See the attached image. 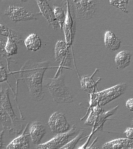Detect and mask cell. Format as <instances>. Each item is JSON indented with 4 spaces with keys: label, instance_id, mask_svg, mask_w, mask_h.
Listing matches in <instances>:
<instances>
[{
    "label": "cell",
    "instance_id": "cell-29",
    "mask_svg": "<svg viewBox=\"0 0 133 149\" xmlns=\"http://www.w3.org/2000/svg\"><path fill=\"white\" fill-rule=\"evenodd\" d=\"M126 107L128 109L133 112V99H129L127 101Z\"/></svg>",
    "mask_w": 133,
    "mask_h": 149
},
{
    "label": "cell",
    "instance_id": "cell-11",
    "mask_svg": "<svg viewBox=\"0 0 133 149\" xmlns=\"http://www.w3.org/2000/svg\"><path fill=\"white\" fill-rule=\"evenodd\" d=\"M118 107V106H117L107 112H104L101 108L97 109V108H95L91 111L88 118L85 122L84 125L93 126L101 125L104 120L108 116L113 115Z\"/></svg>",
    "mask_w": 133,
    "mask_h": 149
},
{
    "label": "cell",
    "instance_id": "cell-6",
    "mask_svg": "<svg viewBox=\"0 0 133 149\" xmlns=\"http://www.w3.org/2000/svg\"><path fill=\"white\" fill-rule=\"evenodd\" d=\"M75 8L76 16L78 19L91 18L96 12L98 6L94 1H72Z\"/></svg>",
    "mask_w": 133,
    "mask_h": 149
},
{
    "label": "cell",
    "instance_id": "cell-19",
    "mask_svg": "<svg viewBox=\"0 0 133 149\" xmlns=\"http://www.w3.org/2000/svg\"><path fill=\"white\" fill-rule=\"evenodd\" d=\"M0 30L1 35L6 36L8 38H10L16 43L20 44L23 41L19 33L12 30L4 24H1L0 25Z\"/></svg>",
    "mask_w": 133,
    "mask_h": 149
},
{
    "label": "cell",
    "instance_id": "cell-14",
    "mask_svg": "<svg viewBox=\"0 0 133 149\" xmlns=\"http://www.w3.org/2000/svg\"><path fill=\"white\" fill-rule=\"evenodd\" d=\"M133 147V140L121 138L105 143L102 149H128Z\"/></svg>",
    "mask_w": 133,
    "mask_h": 149
},
{
    "label": "cell",
    "instance_id": "cell-7",
    "mask_svg": "<svg viewBox=\"0 0 133 149\" xmlns=\"http://www.w3.org/2000/svg\"><path fill=\"white\" fill-rule=\"evenodd\" d=\"M3 15L7 16L11 20L15 22L37 19L36 14L28 11L23 7L14 5L8 6Z\"/></svg>",
    "mask_w": 133,
    "mask_h": 149
},
{
    "label": "cell",
    "instance_id": "cell-20",
    "mask_svg": "<svg viewBox=\"0 0 133 149\" xmlns=\"http://www.w3.org/2000/svg\"><path fill=\"white\" fill-rule=\"evenodd\" d=\"M131 54L129 51H122L115 56V61L116 65L121 68H124L130 63Z\"/></svg>",
    "mask_w": 133,
    "mask_h": 149
},
{
    "label": "cell",
    "instance_id": "cell-9",
    "mask_svg": "<svg viewBox=\"0 0 133 149\" xmlns=\"http://www.w3.org/2000/svg\"><path fill=\"white\" fill-rule=\"evenodd\" d=\"M48 124L52 132L62 134L67 132L70 127L69 123L64 114L56 111L49 119Z\"/></svg>",
    "mask_w": 133,
    "mask_h": 149
},
{
    "label": "cell",
    "instance_id": "cell-31",
    "mask_svg": "<svg viewBox=\"0 0 133 149\" xmlns=\"http://www.w3.org/2000/svg\"><path fill=\"white\" fill-rule=\"evenodd\" d=\"M4 131H2L1 133V149H3V135Z\"/></svg>",
    "mask_w": 133,
    "mask_h": 149
},
{
    "label": "cell",
    "instance_id": "cell-17",
    "mask_svg": "<svg viewBox=\"0 0 133 149\" xmlns=\"http://www.w3.org/2000/svg\"><path fill=\"white\" fill-rule=\"evenodd\" d=\"M24 131L21 135L12 141L6 147V149H30L29 141Z\"/></svg>",
    "mask_w": 133,
    "mask_h": 149
},
{
    "label": "cell",
    "instance_id": "cell-33",
    "mask_svg": "<svg viewBox=\"0 0 133 149\" xmlns=\"http://www.w3.org/2000/svg\"><path fill=\"white\" fill-rule=\"evenodd\" d=\"M132 125H133V119L132 121Z\"/></svg>",
    "mask_w": 133,
    "mask_h": 149
},
{
    "label": "cell",
    "instance_id": "cell-26",
    "mask_svg": "<svg viewBox=\"0 0 133 149\" xmlns=\"http://www.w3.org/2000/svg\"><path fill=\"white\" fill-rule=\"evenodd\" d=\"M0 70H1V82H3L7 80V72L4 66H3L2 62H1L0 65Z\"/></svg>",
    "mask_w": 133,
    "mask_h": 149
},
{
    "label": "cell",
    "instance_id": "cell-23",
    "mask_svg": "<svg viewBox=\"0 0 133 149\" xmlns=\"http://www.w3.org/2000/svg\"><path fill=\"white\" fill-rule=\"evenodd\" d=\"M5 49L8 57L17 54L18 47L17 44L10 38H8L6 44Z\"/></svg>",
    "mask_w": 133,
    "mask_h": 149
},
{
    "label": "cell",
    "instance_id": "cell-21",
    "mask_svg": "<svg viewBox=\"0 0 133 149\" xmlns=\"http://www.w3.org/2000/svg\"><path fill=\"white\" fill-rule=\"evenodd\" d=\"M1 109V123L3 128L9 132H15L12 120L10 115L4 109L0 107Z\"/></svg>",
    "mask_w": 133,
    "mask_h": 149
},
{
    "label": "cell",
    "instance_id": "cell-16",
    "mask_svg": "<svg viewBox=\"0 0 133 149\" xmlns=\"http://www.w3.org/2000/svg\"><path fill=\"white\" fill-rule=\"evenodd\" d=\"M98 70H99L96 68L91 76L89 77L87 75H84L82 77L81 79H80V83H81L82 88L85 91L87 92V93H89V94H94L97 84L101 80V79L99 78L97 81H95L93 79V77L94 74Z\"/></svg>",
    "mask_w": 133,
    "mask_h": 149
},
{
    "label": "cell",
    "instance_id": "cell-10",
    "mask_svg": "<svg viewBox=\"0 0 133 149\" xmlns=\"http://www.w3.org/2000/svg\"><path fill=\"white\" fill-rule=\"evenodd\" d=\"M68 49L66 41L58 40L56 44L55 54L56 61L63 66L69 67L71 66V55Z\"/></svg>",
    "mask_w": 133,
    "mask_h": 149
},
{
    "label": "cell",
    "instance_id": "cell-3",
    "mask_svg": "<svg viewBox=\"0 0 133 149\" xmlns=\"http://www.w3.org/2000/svg\"><path fill=\"white\" fill-rule=\"evenodd\" d=\"M127 87L126 84H119L102 91L94 93L93 96L99 106H104L124 94Z\"/></svg>",
    "mask_w": 133,
    "mask_h": 149
},
{
    "label": "cell",
    "instance_id": "cell-24",
    "mask_svg": "<svg viewBox=\"0 0 133 149\" xmlns=\"http://www.w3.org/2000/svg\"><path fill=\"white\" fill-rule=\"evenodd\" d=\"M84 135V131H80L76 137L73 139L68 142L65 145L59 149H74L79 141L81 139Z\"/></svg>",
    "mask_w": 133,
    "mask_h": 149
},
{
    "label": "cell",
    "instance_id": "cell-30",
    "mask_svg": "<svg viewBox=\"0 0 133 149\" xmlns=\"http://www.w3.org/2000/svg\"><path fill=\"white\" fill-rule=\"evenodd\" d=\"M96 140L94 141L93 143L91 144L90 146L86 148V149H101L99 145L96 143Z\"/></svg>",
    "mask_w": 133,
    "mask_h": 149
},
{
    "label": "cell",
    "instance_id": "cell-28",
    "mask_svg": "<svg viewBox=\"0 0 133 149\" xmlns=\"http://www.w3.org/2000/svg\"><path fill=\"white\" fill-rule=\"evenodd\" d=\"M124 133L128 139L133 140V127L127 128Z\"/></svg>",
    "mask_w": 133,
    "mask_h": 149
},
{
    "label": "cell",
    "instance_id": "cell-32",
    "mask_svg": "<svg viewBox=\"0 0 133 149\" xmlns=\"http://www.w3.org/2000/svg\"><path fill=\"white\" fill-rule=\"evenodd\" d=\"M128 149H133V147H131L129 148H128Z\"/></svg>",
    "mask_w": 133,
    "mask_h": 149
},
{
    "label": "cell",
    "instance_id": "cell-15",
    "mask_svg": "<svg viewBox=\"0 0 133 149\" xmlns=\"http://www.w3.org/2000/svg\"><path fill=\"white\" fill-rule=\"evenodd\" d=\"M121 40L111 31H106L105 34L104 44L108 49L110 51L118 50L121 45Z\"/></svg>",
    "mask_w": 133,
    "mask_h": 149
},
{
    "label": "cell",
    "instance_id": "cell-2",
    "mask_svg": "<svg viewBox=\"0 0 133 149\" xmlns=\"http://www.w3.org/2000/svg\"><path fill=\"white\" fill-rule=\"evenodd\" d=\"M65 74H60L53 79H48L44 82V86L52 95L57 103L73 102V97L69 91L64 81Z\"/></svg>",
    "mask_w": 133,
    "mask_h": 149
},
{
    "label": "cell",
    "instance_id": "cell-13",
    "mask_svg": "<svg viewBox=\"0 0 133 149\" xmlns=\"http://www.w3.org/2000/svg\"><path fill=\"white\" fill-rule=\"evenodd\" d=\"M46 133V129L42 123L39 121L33 122L30 126V135L32 143L35 144L40 143L42 138Z\"/></svg>",
    "mask_w": 133,
    "mask_h": 149
},
{
    "label": "cell",
    "instance_id": "cell-8",
    "mask_svg": "<svg viewBox=\"0 0 133 149\" xmlns=\"http://www.w3.org/2000/svg\"><path fill=\"white\" fill-rule=\"evenodd\" d=\"M0 107L5 109L12 120L13 129L17 134H19L21 131L23 126L21 124L19 119L17 117L11 107L9 98L8 89H3L1 87V96H0Z\"/></svg>",
    "mask_w": 133,
    "mask_h": 149
},
{
    "label": "cell",
    "instance_id": "cell-25",
    "mask_svg": "<svg viewBox=\"0 0 133 149\" xmlns=\"http://www.w3.org/2000/svg\"><path fill=\"white\" fill-rule=\"evenodd\" d=\"M110 4L117 7L125 13H128L126 7L124 6L128 3V1H110Z\"/></svg>",
    "mask_w": 133,
    "mask_h": 149
},
{
    "label": "cell",
    "instance_id": "cell-18",
    "mask_svg": "<svg viewBox=\"0 0 133 149\" xmlns=\"http://www.w3.org/2000/svg\"><path fill=\"white\" fill-rule=\"evenodd\" d=\"M24 43L27 50L37 51L41 47L42 41L36 33H32L29 35L24 40Z\"/></svg>",
    "mask_w": 133,
    "mask_h": 149
},
{
    "label": "cell",
    "instance_id": "cell-22",
    "mask_svg": "<svg viewBox=\"0 0 133 149\" xmlns=\"http://www.w3.org/2000/svg\"><path fill=\"white\" fill-rule=\"evenodd\" d=\"M53 8L55 16L59 23L60 29H62L63 27L66 18L65 10L62 8L56 6H53Z\"/></svg>",
    "mask_w": 133,
    "mask_h": 149
},
{
    "label": "cell",
    "instance_id": "cell-4",
    "mask_svg": "<svg viewBox=\"0 0 133 149\" xmlns=\"http://www.w3.org/2000/svg\"><path fill=\"white\" fill-rule=\"evenodd\" d=\"M78 131L77 128L73 125L67 132L58 134L48 141L38 145L36 149H59L68 142Z\"/></svg>",
    "mask_w": 133,
    "mask_h": 149
},
{
    "label": "cell",
    "instance_id": "cell-27",
    "mask_svg": "<svg viewBox=\"0 0 133 149\" xmlns=\"http://www.w3.org/2000/svg\"><path fill=\"white\" fill-rule=\"evenodd\" d=\"M6 43L2 39H1L0 41V52H1V56H7L5 46Z\"/></svg>",
    "mask_w": 133,
    "mask_h": 149
},
{
    "label": "cell",
    "instance_id": "cell-5",
    "mask_svg": "<svg viewBox=\"0 0 133 149\" xmlns=\"http://www.w3.org/2000/svg\"><path fill=\"white\" fill-rule=\"evenodd\" d=\"M72 2V1H63L61 2L62 6L64 9H66V20L63 28L65 32L66 42L68 46L74 37L75 30V23L73 19L74 16L73 4Z\"/></svg>",
    "mask_w": 133,
    "mask_h": 149
},
{
    "label": "cell",
    "instance_id": "cell-12",
    "mask_svg": "<svg viewBox=\"0 0 133 149\" xmlns=\"http://www.w3.org/2000/svg\"><path fill=\"white\" fill-rule=\"evenodd\" d=\"M40 10L41 14L47 21L50 25H52L55 30H57L59 26V23L55 16L54 12L46 1H37Z\"/></svg>",
    "mask_w": 133,
    "mask_h": 149
},
{
    "label": "cell",
    "instance_id": "cell-1",
    "mask_svg": "<svg viewBox=\"0 0 133 149\" xmlns=\"http://www.w3.org/2000/svg\"><path fill=\"white\" fill-rule=\"evenodd\" d=\"M49 62H37L31 60L25 62L20 71V77L28 87L31 96L37 101L41 100L44 95L43 79Z\"/></svg>",
    "mask_w": 133,
    "mask_h": 149
}]
</instances>
